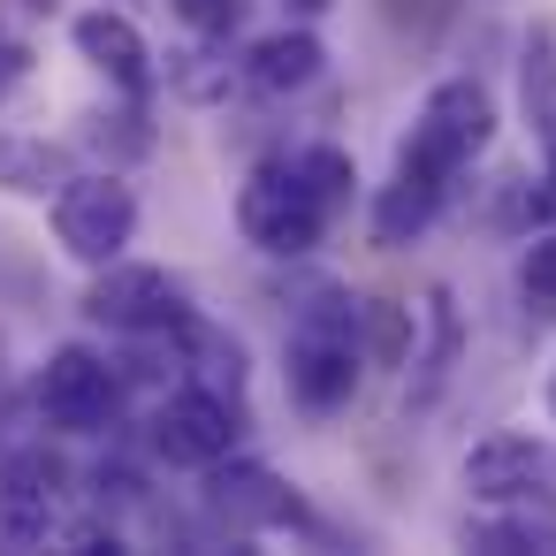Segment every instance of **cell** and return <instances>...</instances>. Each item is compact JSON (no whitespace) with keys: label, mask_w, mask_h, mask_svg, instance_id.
Masks as SVG:
<instances>
[{"label":"cell","mask_w":556,"mask_h":556,"mask_svg":"<svg viewBox=\"0 0 556 556\" xmlns=\"http://www.w3.org/2000/svg\"><path fill=\"white\" fill-rule=\"evenodd\" d=\"M548 472H556V457H548V442H533V434H488V442H472L465 465H457V480H465L472 503H533Z\"/></svg>","instance_id":"10"},{"label":"cell","mask_w":556,"mask_h":556,"mask_svg":"<svg viewBox=\"0 0 556 556\" xmlns=\"http://www.w3.org/2000/svg\"><path fill=\"white\" fill-rule=\"evenodd\" d=\"M518 298L533 313H556V229L548 237H526V260H518Z\"/></svg>","instance_id":"18"},{"label":"cell","mask_w":556,"mask_h":556,"mask_svg":"<svg viewBox=\"0 0 556 556\" xmlns=\"http://www.w3.org/2000/svg\"><path fill=\"white\" fill-rule=\"evenodd\" d=\"M404 343H412L404 313H396V305H374V351H381V358L396 366V358H404Z\"/></svg>","instance_id":"22"},{"label":"cell","mask_w":556,"mask_h":556,"mask_svg":"<svg viewBox=\"0 0 556 556\" xmlns=\"http://www.w3.org/2000/svg\"><path fill=\"white\" fill-rule=\"evenodd\" d=\"M237 396H222V389H176L161 412H153V457H168V465H184V472H206V465H222L229 450H237Z\"/></svg>","instance_id":"8"},{"label":"cell","mask_w":556,"mask_h":556,"mask_svg":"<svg viewBox=\"0 0 556 556\" xmlns=\"http://www.w3.org/2000/svg\"><path fill=\"white\" fill-rule=\"evenodd\" d=\"M62 495H70V472L47 442H24L0 457V541L9 548H39L62 533Z\"/></svg>","instance_id":"7"},{"label":"cell","mask_w":556,"mask_h":556,"mask_svg":"<svg viewBox=\"0 0 556 556\" xmlns=\"http://www.w3.org/2000/svg\"><path fill=\"white\" fill-rule=\"evenodd\" d=\"M472 541H480V548H556V518L510 510V518H495V526H472Z\"/></svg>","instance_id":"19"},{"label":"cell","mask_w":556,"mask_h":556,"mask_svg":"<svg viewBox=\"0 0 556 556\" xmlns=\"http://www.w3.org/2000/svg\"><path fill=\"white\" fill-rule=\"evenodd\" d=\"M161 77H168V92H176L184 108H222V100L237 92L244 62H229V39H199V31H191V47H176Z\"/></svg>","instance_id":"13"},{"label":"cell","mask_w":556,"mask_h":556,"mask_svg":"<svg viewBox=\"0 0 556 556\" xmlns=\"http://www.w3.org/2000/svg\"><path fill=\"white\" fill-rule=\"evenodd\" d=\"M358 328H366V305L351 290H313L298 305L282 374H290V396L305 412H343L358 396V374H366V336Z\"/></svg>","instance_id":"1"},{"label":"cell","mask_w":556,"mask_h":556,"mask_svg":"<svg viewBox=\"0 0 556 556\" xmlns=\"http://www.w3.org/2000/svg\"><path fill=\"white\" fill-rule=\"evenodd\" d=\"M442 199H450V191H434V184H419V176H389L381 199H374V237H381V244H412V237L442 214Z\"/></svg>","instance_id":"15"},{"label":"cell","mask_w":556,"mask_h":556,"mask_svg":"<svg viewBox=\"0 0 556 556\" xmlns=\"http://www.w3.org/2000/svg\"><path fill=\"white\" fill-rule=\"evenodd\" d=\"M168 9L199 31V39H229L237 24H244V9H252V0H168Z\"/></svg>","instance_id":"20"},{"label":"cell","mask_w":556,"mask_h":556,"mask_svg":"<svg viewBox=\"0 0 556 556\" xmlns=\"http://www.w3.org/2000/svg\"><path fill=\"white\" fill-rule=\"evenodd\" d=\"M290 9H298V16H320V9H328V0H290Z\"/></svg>","instance_id":"24"},{"label":"cell","mask_w":556,"mask_h":556,"mask_svg":"<svg viewBox=\"0 0 556 556\" xmlns=\"http://www.w3.org/2000/svg\"><path fill=\"white\" fill-rule=\"evenodd\" d=\"M138 237V199L123 176H70L54 191V244L77 260V267H108L123 260Z\"/></svg>","instance_id":"5"},{"label":"cell","mask_w":556,"mask_h":556,"mask_svg":"<svg viewBox=\"0 0 556 556\" xmlns=\"http://www.w3.org/2000/svg\"><path fill=\"white\" fill-rule=\"evenodd\" d=\"M206 510L229 526V533H275V526H305V503L282 488L275 465L260 457H222L206 465Z\"/></svg>","instance_id":"9"},{"label":"cell","mask_w":556,"mask_h":556,"mask_svg":"<svg viewBox=\"0 0 556 556\" xmlns=\"http://www.w3.org/2000/svg\"><path fill=\"white\" fill-rule=\"evenodd\" d=\"M488 138H495V100H488V85H480V77H442V85L419 100L404 146H396V176H419V184L450 191V184L488 153Z\"/></svg>","instance_id":"2"},{"label":"cell","mask_w":556,"mask_h":556,"mask_svg":"<svg viewBox=\"0 0 556 556\" xmlns=\"http://www.w3.org/2000/svg\"><path fill=\"white\" fill-rule=\"evenodd\" d=\"M62 184H70L62 146L24 138V130H0V191H16V199H54Z\"/></svg>","instance_id":"14"},{"label":"cell","mask_w":556,"mask_h":556,"mask_svg":"<svg viewBox=\"0 0 556 556\" xmlns=\"http://www.w3.org/2000/svg\"><path fill=\"white\" fill-rule=\"evenodd\" d=\"M548 412H556V381H548Z\"/></svg>","instance_id":"27"},{"label":"cell","mask_w":556,"mask_h":556,"mask_svg":"<svg viewBox=\"0 0 556 556\" xmlns=\"http://www.w3.org/2000/svg\"><path fill=\"white\" fill-rule=\"evenodd\" d=\"M328 70V47L298 24V31H267V39H252V54H244V85H260V92H305L313 77Z\"/></svg>","instance_id":"12"},{"label":"cell","mask_w":556,"mask_h":556,"mask_svg":"<svg viewBox=\"0 0 556 556\" xmlns=\"http://www.w3.org/2000/svg\"><path fill=\"white\" fill-rule=\"evenodd\" d=\"M0 381H9V336H0Z\"/></svg>","instance_id":"25"},{"label":"cell","mask_w":556,"mask_h":556,"mask_svg":"<svg viewBox=\"0 0 556 556\" xmlns=\"http://www.w3.org/2000/svg\"><path fill=\"white\" fill-rule=\"evenodd\" d=\"M298 161V176L320 191V206L336 214V206H351V184H358V168H351V153L343 146H305V153H290Z\"/></svg>","instance_id":"17"},{"label":"cell","mask_w":556,"mask_h":556,"mask_svg":"<svg viewBox=\"0 0 556 556\" xmlns=\"http://www.w3.org/2000/svg\"><path fill=\"white\" fill-rule=\"evenodd\" d=\"M70 39H77V54L108 77V85H123L130 100H146L153 92V47H146V31L123 16V9H85L77 24H70Z\"/></svg>","instance_id":"11"},{"label":"cell","mask_w":556,"mask_h":556,"mask_svg":"<svg viewBox=\"0 0 556 556\" xmlns=\"http://www.w3.org/2000/svg\"><path fill=\"white\" fill-rule=\"evenodd\" d=\"M237 229L244 244H260L267 260H305L328 229V206L320 191L298 176V161H275V168H252L244 191H237Z\"/></svg>","instance_id":"3"},{"label":"cell","mask_w":556,"mask_h":556,"mask_svg":"<svg viewBox=\"0 0 556 556\" xmlns=\"http://www.w3.org/2000/svg\"><path fill=\"white\" fill-rule=\"evenodd\" d=\"M54 541H62V548H77V556H92V548H123V533H115L108 518H77V526H62Z\"/></svg>","instance_id":"21"},{"label":"cell","mask_w":556,"mask_h":556,"mask_svg":"<svg viewBox=\"0 0 556 556\" xmlns=\"http://www.w3.org/2000/svg\"><path fill=\"white\" fill-rule=\"evenodd\" d=\"M518 108L533 130L556 123V24H533L526 47H518Z\"/></svg>","instance_id":"16"},{"label":"cell","mask_w":556,"mask_h":556,"mask_svg":"<svg viewBox=\"0 0 556 556\" xmlns=\"http://www.w3.org/2000/svg\"><path fill=\"white\" fill-rule=\"evenodd\" d=\"M39 419L47 427H62V434H100L108 419H115V404H123V374L100 358V351H85V343H62L47 366H39Z\"/></svg>","instance_id":"6"},{"label":"cell","mask_w":556,"mask_h":556,"mask_svg":"<svg viewBox=\"0 0 556 556\" xmlns=\"http://www.w3.org/2000/svg\"><path fill=\"white\" fill-rule=\"evenodd\" d=\"M85 320L108 328V336H184L191 320V298L168 267H146V260H108L100 282L85 290Z\"/></svg>","instance_id":"4"},{"label":"cell","mask_w":556,"mask_h":556,"mask_svg":"<svg viewBox=\"0 0 556 556\" xmlns=\"http://www.w3.org/2000/svg\"><path fill=\"white\" fill-rule=\"evenodd\" d=\"M526 214H533V222L556 214V123L541 130V199H526Z\"/></svg>","instance_id":"23"},{"label":"cell","mask_w":556,"mask_h":556,"mask_svg":"<svg viewBox=\"0 0 556 556\" xmlns=\"http://www.w3.org/2000/svg\"><path fill=\"white\" fill-rule=\"evenodd\" d=\"M24 9H39V16H47V9H54V0H24Z\"/></svg>","instance_id":"26"}]
</instances>
